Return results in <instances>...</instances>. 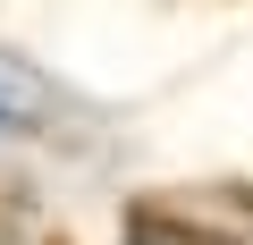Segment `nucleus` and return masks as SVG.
<instances>
[{"label":"nucleus","mask_w":253,"mask_h":245,"mask_svg":"<svg viewBox=\"0 0 253 245\" xmlns=\"http://www.w3.org/2000/svg\"><path fill=\"white\" fill-rule=\"evenodd\" d=\"M126 245H253V237L203 228L186 203H135V211H126Z\"/></svg>","instance_id":"1"}]
</instances>
